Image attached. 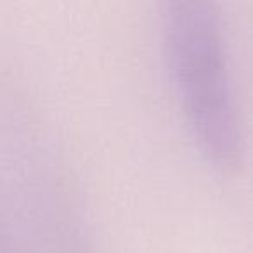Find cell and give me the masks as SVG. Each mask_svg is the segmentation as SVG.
<instances>
[{
  "instance_id": "1",
  "label": "cell",
  "mask_w": 253,
  "mask_h": 253,
  "mask_svg": "<svg viewBox=\"0 0 253 253\" xmlns=\"http://www.w3.org/2000/svg\"><path fill=\"white\" fill-rule=\"evenodd\" d=\"M162 35L170 77L198 149L217 170L232 172L241 165L243 134L217 9L203 0L165 2Z\"/></svg>"
}]
</instances>
